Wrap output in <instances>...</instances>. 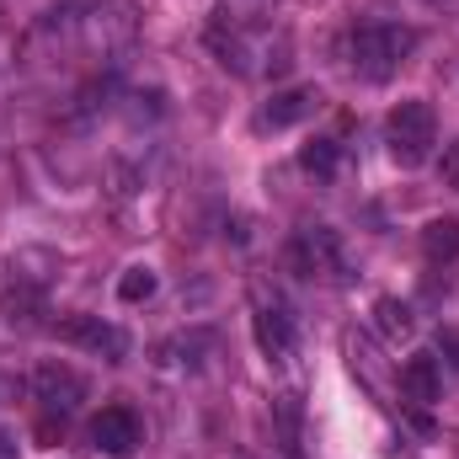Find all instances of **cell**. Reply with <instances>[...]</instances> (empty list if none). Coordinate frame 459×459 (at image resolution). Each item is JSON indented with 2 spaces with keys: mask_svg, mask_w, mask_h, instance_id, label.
I'll list each match as a JSON object with an SVG mask.
<instances>
[{
  "mask_svg": "<svg viewBox=\"0 0 459 459\" xmlns=\"http://www.w3.org/2000/svg\"><path fill=\"white\" fill-rule=\"evenodd\" d=\"M374 326H379V337H385V342H406V337L417 332V321H411V305H401L395 294L374 299Z\"/></svg>",
  "mask_w": 459,
  "mask_h": 459,
  "instance_id": "13",
  "label": "cell"
},
{
  "mask_svg": "<svg viewBox=\"0 0 459 459\" xmlns=\"http://www.w3.org/2000/svg\"><path fill=\"white\" fill-rule=\"evenodd\" d=\"M251 332H256V347L267 352V358H289V347H294V316H289V305L273 294H262L256 299V316H251Z\"/></svg>",
  "mask_w": 459,
  "mask_h": 459,
  "instance_id": "7",
  "label": "cell"
},
{
  "mask_svg": "<svg viewBox=\"0 0 459 459\" xmlns=\"http://www.w3.org/2000/svg\"><path fill=\"white\" fill-rule=\"evenodd\" d=\"M411 54H417V27H406V22H358L347 32V59L374 86H385L390 75H401V65Z\"/></svg>",
  "mask_w": 459,
  "mask_h": 459,
  "instance_id": "2",
  "label": "cell"
},
{
  "mask_svg": "<svg viewBox=\"0 0 459 459\" xmlns=\"http://www.w3.org/2000/svg\"><path fill=\"white\" fill-rule=\"evenodd\" d=\"M385 144H390V160L395 166H422L438 144V113L428 102H401L395 113L385 117Z\"/></svg>",
  "mask_w": 459,
  "mask_h": 459,
  "instance_id": "3",
  "label": "cell"
},
{
  "mask_svg": "<svg viewBox=\"0 0 459 459\" xmlns=\"http://www.w3.org/2000/svg\"><path fill=\"white\" fill-rule=\"evenodd\" d=\"M289 262L299 278H321V283H347V251L332 225H305L289 240Z\"/></svg>",
  "mask_w": 459,
  "mask_h": 459,
  "instance_id": "4",
  "label": "cell"
},
{
  "mask_svg": "<svg viewBox=\"0 0 459 459\" xmlns=\"http://www.w3.org/2000/svg\"><path fill=\"white\" fill-rule=\"evenodd\" d=\"M59 337L70 347H86V352L108 358V363H123V352H128V337L102 316H70V321H59Z\"/></svg>",
  "mask_w": 459,
  "mask_h": 459,
  "instance_id": "6",
  "label": "cell"
},
{
  "mask_svg": "<svg viewBox=\"0 0 459 459\" xmlns=\"http://www.w3.org/2000/svg\"><path fill=\"white\" fill-rule=\"evenodd\" d=\"M5 444H11V438H0V459H11V449H5Z\"/></svg>",
  "mask_w": 459,
  "mask_h": 459,
  "instance_id": "17",
  "label": "cell"
},
{
  "mask_svg": "<svg viewBox=\"0 0 459 459\" xmlns=\"http://www.w3.org/2000/svg\"><path fill=\"white\" fill-rule=\"evenodd\" d=\"M422 256L433 267H449L459 256V220H428L422 225Z\"/></svg>",
  "mask_w": 459,
  "mask_h": 459,
  "instance_id": "12",
  "label": "cell"
},
{
  "mask_svg": "<svg viewBox=\"0 0 459 459\" xmlns=\"http://www.w3.org/2000/svg\"><path fill=\"white\" fill-rule=\"evenodd\" d=\"M438 390H444V368H438V358H433V352H411V358L401 363V395H406L411 406H433Z\"/></svg>",
  "mask_w": 459,
  "mask_h": 459,
  "instance_id": "10",
  "label": "cell"
},
{
  "mask_svg": "<svg viewBox=\"0 0 459 459\" xmlns=\"http://www.w3.org/2000/svg\"><path fill=\"white\" fill-rule=\"evenodd\" d=\"M438 177H444V187H455L459 193V139L455 144H444V155H438Z\"/></svg>",
  "mask_w": 459,
  "mask_h": 459,
  "instance_id": "16",
  "label": "cell"
},
{
  "mask_svg": "<svg viewBox=\"0 0 459 459\" xmlns=\"http://www.w3.org/2000/svg\"><path fill=\"white\" fill-rule=\"evenodd\" d=\"M32 401H38L43 411L70 417V411L86 401V379H81L65 358H48V363H38V368H32Z\"/></svg>",
  "mask_w": 459,
  "mask_h": 459,
  "instance_id": "5",
  "label": "cell"
},
{
  "mask_svg": "<svg viewBox=\"0 0 459 459\" xmlns=\"http://www.w3.org/2000/svg\"><path fill=\"white\" fill-rule=\"evenodd\" d=\"M337 160H342L337 139H316V144H305V150H299V166H305L310 177H337Z\"/></svg>",
  "mask_w": 459,
  "mask_h": 459,
  "instance_id": "15",
  "label": "cell"
},
{
  "mask_svg": "<svg viewBox=\"0 0 459 459\" xmlns=\"http://www.w3.org/2000/svg\"><path fill=\"white\" fill-rule=\"evenodd\" d=\"M134 38H139V5L134 0H70V5H54L38 16V27L27 32V54H38L48 43L54 59H59V48L113 59L123 48H134Z\"/></svg>",
  "mask_w": 459,
  "mask_h": 459,
  "instance_id": "1",
  "label": "cell"
},
{
  "mask_svg": "<svg viewBox=\"0 0 459 459\" xmlns=\"http://www.w3.org/2000/svg\"><path fill=\"white\" fill-rule=\"evenodd\" d=\"M91 444H97L102 455H113V459H128L134 449H139V417H134L128 406L97 411V417H91Z\"/></svg>",
  "mask_w": 459,
  "mask_h": 459,
  "instance_id": "9",
  "label": "cell"
},
{
  "mask_svg": "<svg viewBox=\"0 0 459 459\" xmlns=\"http://www.w3.org/2000/svg\"><path fill=\"white\" fill-rule=\"evenodd\" d=\"M155 289H160L155 267H123V278H117V299L123 305H144V299H155Z\"/></svg>",
  "mask_w": 459,
  "mask_h": 459,
  "instance_id": "14",
  "label": "cell"
},
{
  "mask_svg": "<svg viewBox=\"0 0 459 459\" xmlns=\"http://www.w3.org/2000/svg\"><path fill=\"white\" fill-rule=\"evenodd\" d=\"M321 86H289V91H273V102L256 113V128H294L305 117L321 113Z\"/></svg>",
  "mask_w": 459,
  "mask_h": 459,
  "instance_id": "8",
  "label": "cell"
},
{
  "mask_svg": "<svg viewBox=\"0 0 459 459\" xmlns=\"http://www.w3.org/2000/svg\"><path fill=\"white\" fill-rule=\"evenodd\" d=\"M38 316H43V289L11 278V289L0 294V321L5 326H38Z\"/></svg>",
  "mask_w": 459,
  "mask_h": 459,
  "instance_id": "11",
  "label": "cell"
}]
</instances>
